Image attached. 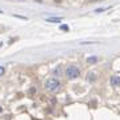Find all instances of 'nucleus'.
<instances>
[{
    "instance_id": "1",
    "label": "nucleus",
    "mask_w": 120,
    "mask_h": 120,
    "mask_svg": "<svg viewBox=\"0 0 120 120\" xmlns=\"http://www.w3.org/2000/svg\"><path fill=\"white\" fill-rule=\"evenodd\" d=\"M60 87H61V83L56 79V77H49L47 79L45 82H44V88L49 92H56V91L60 90Z\"/></svg>"
},
{
    "instance_id": "2",
    "label": "nucleus",
    "mask_w": 120,
    "mask_h": 120,
    "mask_svg": "<svg viewBox=\"0 0 120 120\" xmlns=\"http://www.w3.org/2000/svg\"><path fill=\"white\" fill-rule=\"evenodd\" d=\"M80 75V68L75 64H69L67 68H65V76L68 80H73V79H76L79 77Z\"/></svg>"
},
{
    "instance_id": "3",
    "label": "nucleus",
    "mask_w": 120,
    "mask_h": 120,
    "mask_svg": "<svg viewBox=\"0 0 120 120\" xmlns=\"http://www.w3.org/2000/svg\"><path fill=\"white\" fill-rule=\"evenodd\" d=\"M111 84L113 87H119L120 86V76H116V75H113V76H111Z\"/></svg>"
},
{
    "instance_id": "4",
    "label": "nucleus",
    "mask_w": 120,
    "mask_h": 120,
    "mask_svg": "<svg viewBox=\"0 0 120 120\" xmlns=\"http://www.w3.org/2000/svg\"><path fill=\"white\" fill-rule=\"evenodd\" d=\"M87 80H88V82H95V80H96V73L95 72H88V75H87Z\"/></svg>"
},
{
    "instance_id": "5",
    "label": "nucleus",
    "mask_w": 120,
    "mask_h": 120,
    "mask_svg": "<svg viewBox=\"0 0 120 120\" xmlns=\"http://www.w3.org/2000/svg\"><path fill=\"white\" fill-rule=\"evenodd\" d=\"M61 20H63L61 17H48V19H47L48 23H60Z\"/></svg>"
},
{
    "instance_id": "6",
    "label": "nucleus",
    "mask_w": 120,
    "mask_h": 120,
    "mask_svg": "<svg viewBox=\"0 0 120 120\" xmlns=\"http://www.w3.org/2000/svg\"><path fill=\"white\" fill-rule=\"evenodd\" d=\"M87 63H88V64H95V63H98V57H96V56H90V57L87 59Z\"/></svg>"
},
{
    "instance_id": "7",
    "label": "nucleus",
    "mask_w": 120,
    "mask_h": 120,
    "mask_svg": "<svg viewBox=\"0 0 120 120\" xmlns=\"http://www.w3.org/2000/svg\"><path fill=\"white\" fill-rule=\"evenodd\" d=\"M53 75H55V76H60V75H61V67H56L55 68V71H53Z\"/></svg>"
},
{
    "instance_id": "8",
    "label": "nucleus",
    "mask_w": 120,
    "mask_h": 120,
    "mask_svg": "<svg viewBox=\"0 0 120 120\" xmlns=\"http://www.w3.org/2000/svg\"><path fill=\"white\" fill-rule=\"evenodd\" d=\"M4 72H5L4 67H0V76H3V75H4Z\"/></svg>"
},
{
    "instance_id": "9",
    "label": "nucleus",
    "mask_w": 120,
    "mask_h": 120,
    "mask_svg": "<svg viewBox=\"0 0 120 120\" xmlns=\"http://www.w3.org/2000/svg\"><path fill=\"white\" fill-rule=\"evenodd\" d=\"M60 28H61L63 31H68V30H69V27H68V26H61Z\"/></svg>"
},
{
    "instance_id": "10",
    "label": "nucleus",
    "mask_w": 120,
    "mask_h": 120,
    "mask_svg": "<svg viewBox=\"0 0 120 120\" xmlns=\"http://www.w3.org/2000/svg\"><path fill=\"white\" fill-rule=\"evenodd\" d=\"M88 1H91V3H94V1H98V0H88Z\"/></svg>"
}]
</instances>
